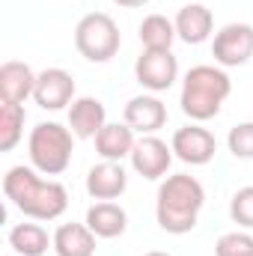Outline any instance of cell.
<instances>
[{"label": "cell", "instance_id": "1", "mask_svg": "<svg viewBox=\"0 0 253 256\" xmlns=\"http://www.w3.org/2000/svg\"><path fill=\"white\" fill-rule=\"evenodd\" d=\"M6 200L30 220H57L68 208V191L54 179H42L36 167H9L3 176Z\"/></svg>", "mask_w": 253, "mask_h": 256}, {"label": "cell", "instance_id": "2", "mask_svg": "<svg viewBox=\"0 0 253 256\" xmlns=\"http://www.w3.org/2000/svg\"><path fill=\"white\" fill-rule=\"evenodd\" d=\"M206 206V188L190 173H173L158 185L155 196V220L170 236H185L196 226L200 212Z\"/></svg>", "mask_w": 253, "mask_h": 256}, {"label": "cell", "instance_id": "3", "mask_svg": "<svg viewBox=\"0 0 253 256\" xmlns=\"http://www.w3.org/2000/svg\"><path fill=\"white\" fill-rule=\"evenodd\" d=\"M230 92H232V80L220 66H194L182 80L179 108L190 122H208L220 114Z\"/></svg>", "mask_w": 253, "mask_h": 256}, {"label": "cell", "instance_id": "4", "mask_svg": "<svg viewBox=\"0 0 253 256\" xmlns=\"http://www.w3.org/2000/svg\"><path fill=\"white\" fill-rule=\"evenodd\" d=\"M74 152V134L60 122H39L27 137V155L30 167H36L42 176H60L72 164Z\"/></svg>", "mask_w": 253, "mask_h": 256}, {"label": "cell", "instance_id": "5", "mask_svg": "<svg viewBox=\"0 0 253 256\" xmlns=\"http://www.w3.org/2000/svg\"><path fill=\"white\" fill-rule=\"evenodd\" d=\"M122 36L108 12H90L74 27V48L90 63H108L120 54Z\"/></svg>", "mask_w": 253, "mask_h": 256}, {"label": "cell", "instance_id": "6", "mask_svg": "<svg viewBox=\"0 0 253 256\" xmlns=\"http://www.w3.org/2000/svg\"><path fill=\"white\" fill-rule=\"evenodd\" d=\"M212 57L220 68H236V66L250 63L253 57V27L244 21L224 24L214 39H212Z\"/></svg>", "mask_w": 253, "mask_h": 256}, {"label": "cell", "instance_id": "7", "mask_svg": "<svg viewBox=\"0 0 253 256\" xmlns=\"http://www.w3.org/2000/svg\"><path fill=\"white\" fill-rule=\"evenodd\" d=\"M173 158H176V155H173V146H167V140H161V137H155V134H143V137L134 143L131 155H128L131 170H134L137 176L149 179V182L167 179Z\"/></svg>", "mask_w": 253, "mask_h": 256}, {"label": "cell", "instance_id": "8", "mask_svg": "<svg viewBox=\"0 0 253 256\" xmlns=\"http://www.w3.org/2000/svg\"><path fill=\"white\" fill-rule=\"evenodd\" d=\"M134 78L152 96L167 92L179 80V60L173 51H143L134 63Z\"/></svg>", "mask_w": 253, "mask_h": 256}, {"label": "cell", "instance_id": "9", "mask_svg": "<svg viewBox=\"0 0 253 256\" xmlns=\"http://www.w3.org/2000/svg\"><path fill=\"white\" fill-rule=\"evenodd\" d=\"M170 146H173V155H176L179 161L190 164V167H202V164H208V161L214 158V152H218V140H214V134H212L208 128H202L200 122H190V126L176 128Z\"/></svg>", "mask_w": 253, "mask_h": 256}, {"label": "cell", "instance_id": "10", "mask_svg": "<svg viewBox=\"0 0 253 256\" xmlns=\"http://www.w3.org/2000/svg\"><path fill=\"white\" fill-rule=\"evenodd\" d=\"M33 102L42 110H63L66 104L74 102V78L66 68H45V72H39Z\"/></svg>", "mask_w": 253, "mask_h": 256}, {"label": "cell", "instance_id": "11", "mask_svg": "<svg viewBox=\"0 0 253 256\" xmlns=\"http://www.w3.org/2000/svg\"><path fill=\"white\" fill-rule=\"evenodd\" d=\"M122 122H128L137 134H155L167 126V104L158 96H134L122 110Z\"/></svg>", "mask_w": 253, "mask_h": 256}, {"label": "cell", "instance_id": "12", "mask_svg": "<svg viewBox=\"0 0 253 256\" xmlns=\"http://www.w3.org/2000/svg\"><path fill=\"white\" fill-rule=\"evenodd\" d=\"M108 126V110L102 104V98L92 96H80L72 102L68 108V128L78 140H96V134Z\"/></svg>", "mask_w": 253, "mask_h": 256}, {"label": "cell", "instance_id": "13", "mask_svg": "<svg viewBox=\"0 0 253 256\" xmlns=\"http://www.w3.org/2000/svg\"><path fill=\"white\" fill-rule=\"evenodd\" d=\"M128 188V173L122 161H102L86 173V194L92 200H116Z\"/></svg>", "mask_w": 253, "mask_h": 256}, {"label": "cell", "instance_id": "14", "mask_svg": "<svg viewBox=\"0 0 253 256\" xmlns=\"http://www.w3.org/2000/svg\"><path fill=\"white\" fill-rule=\"evenodd\" d=\"M36 72L21 60H6L0 66V102L24 104L36 92Z\"/></svg>", "mask_w": 253, "mask_h": 256}, {"label": "cell", "instance_id": "15", "mask_svg": "<svg viewBox=\"0 0 253 256\" xmlns=\"http://www.w3.org/2000/svg\"><path fill=\"white\" fill-rule=\"evenodd\" d=\"M84 224L96 232V238H120L128 230V212L114 200H98L86 208Z\"/></svg>", "mask_w": 253, "mask_h": 256}, {"label": "cell", "instance_id": "16", "mask_svg": "<svg viewBox=\"0 0 253 256\" xmlns=\"http://www.w3.org/2000/svg\"><path fill=\"white\" fill-rule=\"evenodd\" d=\"M173 24H176V36L185 45H202L212 36V30H214V15L202 3H185L176 12V21Z\"/></svg>", "mask_w": 253, "mask_h": 256}, {"label": "cell", "instance_id": "17", "mask_svg": "<svg viewBox=\"0 0 253 256\" xmlns=\"http://www.w3.org/2000/svg\"><path fill=\"white\" fill-rule=\"evenodd\" d=\"M137 131L128 126V122H108L96 134V152L102 155V161H122L131 155L137 137Z\"/></svg>", "mask_w": 253, "mask_h": 256}, {"label": "cell", "instance_id": "18", "mask_svg": "<svg viewBox=\"0 0 253 256\" xmlns=\"http://www.w3.org/2000/svg\"><path fill=\"white\" fill-rule=\"evenodd\" d=\"M51 250L57 256H96V232L86 224H60Z\"/></svg>", "mask_w": 253, "mask_h": 256}, {"label": "cell", "instance_id": "19", "mask_svg": "<svg viewBox=\"0 0 253 256\" xmlns=\"http://www.w3.org/2000/svg\"><path fill=\"white\" fill-rule=\"evenodd\" d=\"M9 248L18 256H45L54 248V236H48L42 224H15L9 230Z\"/></svg>", "mask_w": 253, "mask_h": 256}, {"label": "cell", "instance_id": "20", "mask_svg": "<svg viewBox=\"0 0 253 256\" xmlns=\"http://www.w3.org/2000/svg\"><path fill=\"white\" fill-rule=\"evenodd\" d=\"M137 36H140V45L143 51H170L173 42L179 39L176 36V24L167 18V15H146L137 27Z\"/></svg>", "mask_w": 253, "mask_h": 256}, {"label": "cell", "instance_id": "21", "mask_svg": "<svg viewBox=\"0 0 253 256\" xmlns=\"http://www.w3.org/2000/svg\"><path fill=\"white\" fill-rule=\"evenodd\" d=\"M27 110L15 102H0V152H12L24 137Z\"/></svg>", "mask_w": 253, "mask_h": 256}, {"label": "cell", "instance_id": "22", "mask_svg": "<svg viewBox=\"0 0 253 256\" xmlns=\"http://www.w3.org/2000/svg\"><path fill=\"white\" fill-rule=\"evenodd\" d=\"M214 256H253V236L248 230L224 232L214 242Z\"/></svg>", "mask_w": 253, "mask_h": 256}, {"label": "cell", "instance_id": "23", "mask_svg": "<svg viewBox=\"0 0 253 256\" xmlns=\"http://www.w3.org/2000/svg\"><path fill=\"white\" fill-rule=\"evenodd\" d=\"M230 218L238 230H253V185H244L230 200Z\"/></svg>", "mask_w": 253, "mask_h": 256}, {"label": "cell", "instance_id": "24", "mask_svg": "<svg viewBox=\"0 0 253 256\" xmlns=\"http://www.w3.org/2000/svg\"><path fill=\"white\" fill-rule=\"evenodd\" d=\"M226 149L242 158V161H250L253 158V122H238V126L230 128L226 134Z\"/></svg>", "mask_w": 253, "mask_h": 256}, {"label": "cell", "instance_id": "25", "mask_svg": "<svg viewBox=\"0 0 253 256\" xmlns=\"http://www.w3.org/2000/svg\"><path fill=\"white\" fill-rule=\"evenodd\" d=\"M116 6H122V9H140V6H149L152 0H114Z\"/></svg>", "mask_w": 253, "mask_h": 256}, {"label": "cell", "instance_id": "26", "mask_svg": "<svg viewBox=\"0 0 253 256\" xmlns=\"http://www.w3.org/2000/svg\"><path fill=\"white\" fill-rule=\"evenodd\" d=\"M146 256H170V254H164V250H149Z\"/></svg>", "mask_w": 253, "mask_h": 256}]
</instances>
